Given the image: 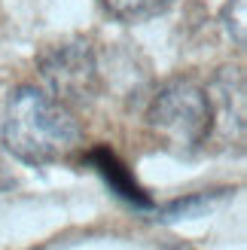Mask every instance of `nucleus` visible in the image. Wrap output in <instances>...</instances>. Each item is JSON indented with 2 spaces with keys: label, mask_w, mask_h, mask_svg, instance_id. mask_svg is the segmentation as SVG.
I'll list each match as a JSON object with an SVG mask.
<instances>
[{
  "label": "nucleus",
  "mask_w": 247,
  "mask_h": 250,
  "mask_svg": "<svg viewBox=\"0 0 247 250\" xmlns=\"http://www.w3.org/2000/svg\"><path fill=\"white\" fill-rule=\"evenodd\" d=\"M217 195H192V198H186V202H174V205H168L165 210H162V220H174V217H189V214H195V210H202V208H207L214 202Z\"/></svg>",
  "instance_id": "6e6552de"
},
{
  "label": "nucleus",
  "mask_w": 247,
  "mask_h": 250,
  "mask_svg": "<svg viewBox=\"0 0 247 250\" xmlns=\"http://www.w3.org/2000/svg\"><path fill=\"white\" fill-rule=\"evenodd\" d=\"M82 144V128L67 104L34 85L9 95L3 116V146L28 165H52Z\"/></svg>",
  "instance_id": "f257e3e1"
},
{
  "label": "nucleus",
  "mask_w": 247,
  "mask_h": 250,
  "mask_svg": "<svg viewBox=\"0 0 247 250\" xmlns=\"http://www.w3.org/2000/svg\"><path fill=\"white\" fill-rule=\"evenodd\" d=\"M85 159H89L92 165L98 168V174H101V177L110 183V189H113L119 198H125L128 205L144 208V210H150V208H153V198L141 189V183L131 177V171L122 165V159H119L110 146H95Z\"/></svg>",
  "instance_id": "39448f33"
},
{
  "label": "nucleus",
  "mask_w": 247,
  "mask_h": 250,
  "mask_svg": "<svg viewBox=\"0 0 247 250\" xmlns=\"http://www.w3.org/2000/svg\"><path fill=\"white\" fill-rule=\"evenodd\" d=\"M244 19H247V0H229L223 9V28L238 49H244V43H247V21Z\"/></svg>",
  "instance_id": "0eeeda50"
},
{
  "label": "nucleus",
  "mask_w": 247,
  "mask_h": 250,
  "mask_svg": "<svg viewBox=\"0 0 247 250\" xmlns=\"http://www.w3.org/2000/svg\"><path fill=\"white\" fill-rule=\"evenodd\" d=\"M46 89L61 104H89L98 92V58L85 40L49 46L37 61Z\"/></svg>",
  "instance_id": "7ed1b4c3"
},
{
  "label": "nucleus",
  "mask_w": 247,
  "mask_h": 250,
  "mask_svg": "<svg viewBox=\"0 0 247 250\" xmlns=\"http://www.w3.org/2000/svg\"><path fill=\"white\" fill-rule=\"evenodd\" d=\"M104 12H110L116 21L138 24L146 19H156L174 6V0H101Z\"/></svg>",
  "instance_id": "423d86ee"
},
{
  "label": "nucleus",
  "mask_w": 247,
  "mask_h": 250,
  "mask_svg": "<svg viewBox=\"0 0 247 250\" xmlns=\"http://www.w3.org/2000/svg\"><path fill=\"white\" fill-rule=\"evenodd\" d=\"M211 107L214 122H223L226 134H235V141H244V73L241 67H223L211 80Z\"/></svg>",
  "instance_id": "20e7f679"
},
{
  "label": "nucleus",
  "mask_w": 247,
  "mask_h": 250,
  "mask_svg": "<svg viewBox=\"0 0 247 250\" xmlns=\"http://www.w3.org/2000/svg\"><path fill=\"white\" fill-rule=\"evenodd\" d=\"M146 122L177 149L202 146L214 131V107L207 89L195 80H171L153 95Z\"/></svg>",
  "instance_id": "f03ea898"
}]
</instances>
